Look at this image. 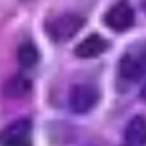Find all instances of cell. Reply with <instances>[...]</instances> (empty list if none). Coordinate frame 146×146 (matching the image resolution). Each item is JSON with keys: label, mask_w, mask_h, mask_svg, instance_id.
Segmentation results:
<instances>
[{"label": "cell", "mask_w": 146, "mask_h": 146, "mask_svg": "<svg viewBox=\"0 0 146 146\" xmlns=\"http://www.w3.org/2000/svg\"><path fill=\"white\" fill-rule=\"evenodd\" d=\"M136 58L138 59V61L140 62L141 65L143 66V68H144V70L146 71V46L143 47V49L140 51V54Z\"/></svg>", "instance_id": "10"}, {"label": "cell", "mask_w": 146, "mask_h": 146, "mask_svg": "<svg viewBox=\"0 0 146 146\" xmlns=\"http://www.w3.org/2000/svg\"><path fill=\"white\" fill-rule=\"evenodd\" d=\"M31 122L19 119L0 132V146H32L30 141Z\"/></svg>", "instance_id": "3"}, {"label": "cell", "mask_w": 146, "mask_h": 146, "mask_svg": "<svg viewBox=\"0 0 146 146\" xmlns=\"http://www.w3.org/2000/svg\"><path fill=\"white\" fill-rule=\"evenodd\" d=\"M106 26L115 32H124L134 23L133 9L126 3H117L104 16Z\"/></svg>", "instance_id": "4"}, {"label": "cell", "mask_w": 146, "mask_h": 146, "mask_svg": "<svg viewBox=\"0 0 146 146\" xmlns=\"http://www.w3.org/2000/svg\"><path fill=\"white\" fill-rule=\"evenodd\" d=\"M85 23L86 19L83 16L76 13H65L48 24L47 32L55 42H66L76 36Z\"/></svg>", "instance_id": "1"}, {"label": "cell", "mask_w": 146, "mask_h": 146, "mask_svg": "<svg viewBox=\"0 0 146 146\" xmlns=\"http://www.w3.org/2000/svg\"><path fill=\"white\" fill-rule=\"evenodd\" d=\"M140 96L141 98H143L144 100H146V84L143 86V88H141V92H140Z\"/></svg>", "instance_id": "11"}, {"label": "cell", "mask_w": 146, "mask_h": 146, "mask_svg": "<svg viewBox=\"0 0 146 146\" xmlns=\"http://www.w3.org/2000/svg\"><path fill=\"white\" fill-rule=\"evenodd\" d=\"M100 94L94 87L90 85H77L72 88L69 96V104L72 111L85 114L98 104Z\"/></svg>", "instance_id": "2"}, {"label": "cell", "mask_w": 146, "mask_h": 146, "mask_svg": "<svg viewBox=\"0 0 146 146\" xmlns=\"http://www.w3.org/2000/svg\"><path fill=\"white\" fill-rule=\"evenodd\" d=\"M108 49L106 40L98 34H90L77 45L75 55L81 59H92L100 56Z\"/></svg>", "instance_id": "5"}, {"label": "cell", "mask_w": 146, "mask_h": 146, "mask_svg": "<svg viewBox=\"0 0 146 146\" xmlns=\"http://www.w3.org/2000/svg\"><path fill=\"white\" fill-rule=\"evenodd\" d=\"M124 137L128 146H146V118L132 117L125 127Z\"/></svg>", "instance_id": "6"}, {"label": "cell", "mask_w": 146, "mask_h": 146, "mask_svg": "<svg viewBox=\"0 0 146 146\" xmlns=\"http://www.w3.org/2000/svg\"><path fill=\"white\" fill-rule=\"evenodd\" d=\"M39 60V53L36 46L30 42H24L18 47L17 61L20 66L29 69L37 64Z\"/></svg>", "instance_id": "9"}, {"label": "cell", "mask_w": 146, "mask_h": 146, "mask_svg": "<svg viewBox=\"0 0 146 146\" xmlns=\"http://www.w3.org/2000/svg\"><path fill=\"white\" fill-rule=\"evenodd\" d=\"M119 73L127 81H137L145 75L146 71L136 57L124 55L119 62Z\"/></svg>", "instance_id": "7"}, {"label": "cell", "mask_w": 146, "mask_h": 146, "mask_svg": "<svg viewBox=\"0 0 146 146\" xmlns=\"http://www.w3.org/2000/svg\"><path fill=\"white\" fill-rule=\"evenodd\" d=\"M127 146H128V145H127Z\"/></svg>", "instance_id": "12"}, {"label": "cell", "mask_w": 146, "mask_h": 146, "mask_svg": "<svg viewBox=\"0 0 146 146\" xmlns=\"http://www.w3.org/2000/svg\"><path fill=\"white\" fill-rule=\"evenodd\" d=\"M32 85L28 78L22 75H16L6 82L4 92L8 98H21L29 94Z\"/></svg>", "instance_id": "8"}]
</instances>
